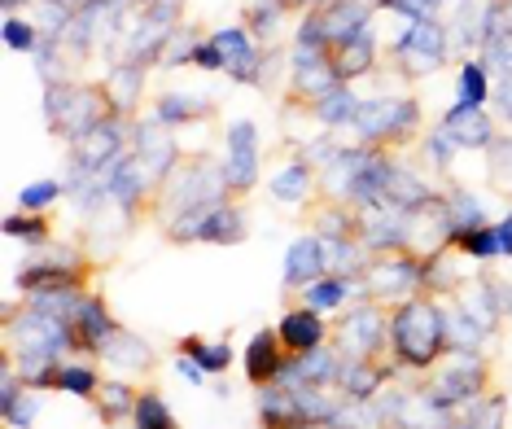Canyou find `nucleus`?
I'll return each mask as SVG.
<instances>
[{
	"label": "nucleus",
	"mask_w": 512,
	"mask_h": 429,
	"mask_svg": "<svg viewBox=\"0 0 512 429\" xmlns=\"http://www.w3.org/2000/svg\"><path fill=\"white\" fill-rule=\"evenodd\" d=\"M447 351V298L416 294L390 307V359L407 377H425Z\"/></svg>",
	"instance_id": "f257e3e1"
},
{
	"label": "nucleus",
	"mask_w": 512,
	"mask_h": 429,
	"mask_svg": "<svg viewBox=\"0 0 512 429\" xmlns=\"http://www.w3.org/2000/svg\"><path fill=\"white\" fill-rule=\"evenodd\" d=\"M232 202L228 176H224V162H215L206 149H184V158L176 162V171L162 184L158 197V224L171 215L184 211H206V206H224Z\"/></svg>",
	"instance_id": "f03ea898"
},
{
	"label": "nucleus",
	"mask_w": 512,
	"mask_h": 429,
	"mask_svg": "<svg viewBox=\"0 0 512 429\" xmlns=\"http://www.w3.org/2000/svg\"><path fill=\"white\" fill-rule=\"evenodd\" d=\"M97 276H101L97 259H88L79 246L49 241V246H40V254L27 263V268L14 272V289L22 298H31V294H84V289H92Z\"/></svg>",
	"instance_id": "7ed1b4c3"
},
{
	"label": "nucleus",
	"mask_w": 512,
	"mask_h": 429,
	"mask_svg": "<svg viewBox=\"0 0 512 429\" xmlns=\"http://www.w3.org/2000/svg\"><path fill=\"white\" fill-rule=\"evenodd\" d=\"M421 127H425L421 97H372L359 106L355 119L359 141L390 149V154H407L412 145H421Z\"/></svg>",
	"instance_id": "20e7f679"
},
{
	"label": "nucleus",
	"mask_w": 512,
	"mask_h": 429,
	"mask_svg": "<svg viewBox=\"0 0 512 429\" xmlns=\"http://www.w3.org/2000/svg\"><path fill=\"white\" fill-rule=\"evenodd\" d=\"M416 386L429 390L438 403L447 408H464V403L482 399V394L495 390V364L482 351H447L429 368L425 377H416Z\"/></svg>",
	"instance_id": "39448f33"
},
{
	"label": "nucleus",
	"mask_w": 512,
	"mask_h": 429,
	"mask_svg": "<svg viewBox=\"0 0 512 429\" xmlns=\"http://www.w3.org/2000/svg\"><path fill=\"white\" fill-rule=\"evenodd\" d=\"M425 259L416 250H381L364 268V294L381 307H399L407 298L425 294Z\"/></svg>",
	"instance_id": "423d86ee"
},
{
	"label": "nucleus",
	"mask_w": 512,
	"mask_h": 429,
	"mask_svg": "<svg viewBox=\"0 0 512 429\" xmlns=\"http://www.w3.org/2000/svg\"><path fill=\"white\" fill-rule=\"evenodd\" d=\"M342 355L355 359H390V307L359 298V303L342 307L333 320V338Z\"/></svg>",
	"instance_id": "0eeeda50"
},
{
	"label": "nucleus",
	"mask_w": 512,
	"mask_h": 429,
	"mask_svg": "<svg viewBox=\"0 0 512 429\" xmlns=\"http://www.w3.org/2000/svg\"><path fill=\"white\" fill-rule=\"evenodd\" d=\"M342 88V75L333 66V53H294L289 49V75L281 88V110L285 114H311L316 101H324L329 92Z\"/></svg>",
	"instance_id": "6e6552de"
},
{
	"label": "nucleus",
	"mask_w": 512,
	"mask_h": 429,
	"mask_svg": "<svg viewBox=\"0 0 512 429\" xmlns=\"http://www.w3.org/2000/svg\"><path fill=\"white\" fill-rule=\"evenodd\" d=\"M224 176H228V189H232L237 202H246V197L259 189V180H263V154H259V127H254V119L228 123Z\"/></svg>",
	"instance_id": "1a4fd4ad"
},
{
	"label": "nucleus",
	"mask_w": 512,
	"mask_h": 429,
	"mask_svg": "<svg viewBox=\"0 0 512 429\" xmlns=\"http://www.w3.org/2000/svg\"><path fill=\"white\" fill-rule=\"evenodd\" d=\"M447 303L456 311H464V316L491 338V333H499V320L508 316V281H499L491 272L469 276L464 285H456V294H451Z\"/></svg>",
	"instance_id": "9d476101"
},
{
	"label": "nucleus",
	"mask_w": 512,
	"mask_h": 429,
	"mask_svg": "<svg viewBox=\"0 0 512 429\" xmlns=\"http://www.w3.org/2000/svg\"><path fill=\"white\" fill-rule=\"evenodd\" d=\"M66 149H71V167L88 171V176H106L123 154H132V123L127 119H106L101 127H92L84 141H75Z\"/></svg>",
	"instance_id": "9b49d317"
},
{
	"label": "nucleus",
	"mask_w": 512,
	"mask_h": 429,
	"mask_svg": "<svg viewBox=\"0 0 512 429\" xmlns=\"http://www.w3.org/2000/svg\"><path fill=\"white\" fill-rule=\"evenodd\" d=\"M302 224H307V233L320 237V241H359L364 237V206L316 193L307 206H302ZM359 246H364V241H359Z\"/></svg>",
	"instance_id": "f8f14e48"
},
{
	"label": "nucleus",
	"mask_w": 512,
	"mask_h": 429,
	"mask_svg": "<svg viewBox=\"0 0 512 429\" xmlns=\"http://www.w3.org/2000/svg\"><path fill=\"white\" fill-rule=\"evenodd\" d=\"M66 324H71V351L75 355H101V346H106L114 333L123 329V324L114 320L110 298L101 294V289H84L75 316L66 320Z\"/></svg>",
	"instance_id": "ddd939ff"
},
{
	"label": "nucleus",
	"mask_w": 512,
	"mask_h": 429,
	"mask_svg": "<svg viewBox=\"0 0 512 429\" xmlns=\"http://www.w3.org/2000/svg\"><path fill=\"white\" fill-rule=\"evenodd\" d=\"M132 154L145 162V171L158 180V189H162L167 176L176 171V162L184 158V149H180L176 132H171L167 123H158L154 114H141V119L132 123Z\"/></svg>",
	"instance_id": "4468645a"
},
{
	"label": "nucleus",
	"mask_w": 512,
	"mask_h": 429,
	"mask_svg": "<svg viewBox=\"0 0 512 429\" xmlns=\"http://www.w3.org/2000/svg\"><path fill=\"white\" fill-rule=\"evenodd\" d=\"M399 377H407L394 359H355L342 355V368H337V390L346 394L351 403H368L377 399L386 386H394Z\"/></svg>",
	"instance_id": "2eb2a0df"
},
{
	"label": "nucleus",
	"mask_w": 512,
	"mask_h": 429,
	"mask_svg": "<svg viewBox=\"0 0 512 429\" xmlns=\"http://www.w3.org/2000/svg\"><path fill=\"white\" fill-rule=\"evenodd\" d=\"M106 119H114V110H110V97H106V88H101V79H79L71 110H66L62 127H57V141H66V145L84 141L92 127H101Z\"/></svg>",
	"instance_id": "dca6fc26"
},
{
	"label": "nucleus",
	"mask_w": 512,
	"mask_h": 429,
	"mask_svg": "<svg viewBox=\"0 0 512 429\" xmlns=\"http://www.w3.org/2000/svg\"><path fill=\"white\" fill-rule=\"evenodd\" d=\"M289 355L285 351V342H281V333H276V324H267V329H259L250 338L246 346V355H241V368H246V381L254 390H263V386H276L281 381V373L289 368Z\"/></svg>",
	"instance_id": "f3484780"
},
{
	"label": "nucleus",
	"mask_w": 512,
	"mask_h": 429,
	"mask_svg": "<svg viewBox=\"0 0 512 429\" xmlns=\"http://www.w3.org/2000/svg\"><path fill=\"white\" fill-rule=\"evenodd\" d=\"M438 127L451 136V145H456V149H482V154H486V149L499 141L495 119L486 114V106H464V101H456V106L442 110Z\"/></svg>",
	"instance_id": "a211bd4d"
},
{
	"label": "nucleus",
	"mask_w": 512,
	"mask_h": 429,
	"mask_svg": "<svg viewBox=\"0 0 512 429\" xmlns=\"http://www.w3.org/2000/svg\"><path fill=\"white\" fill-rule=\"evenodd\" d=\"M145 84H149V66H132V62H114L110 71L101 75V88H106V97H110L114 119H127V123L141 119Z\"/></svg>",
	"instance_id": "6ab92c4d"
},
{
	"label": "nucleus",
	"mask_w": 512,
	"mask_h": 429,
	"mask_svg": "<svg viewBox=\"0 0 512 429\" xmlns=\"http://www.w3.org/2000/svg\"><path fill=\"white\" fill-rule=\"evenodd\" d=\"M276 333H281L289 355H307L333 338V320H324V311H316V307L294 303L281 320H276Z\"/></svg>",
	"instance_id": "aec40b11"
},
{
	"label": "nucleus",
	"mask_w": 512,
	"mask_h": 429,
	"mask_svg": "<svg viewBox=\"0 0 512 429\" xmlns=\"http://www.w3.org/2000/svg\"><path fill=\"white\" fill-rule=\"evenodd\" d=\"M219 44V53H224V75L232 84H250L259 79V66H263V44L250 36L246 27H224L211 36Z\"/></svg>",
	"instance_id": "412c9836"
},
{
	"label": "nucleus",
	"mask_w": 512,
	"mask_h": 429,
	"mask_svg": "<svg viewBox=\"0 0 512 429\" xmlns=\"http://www.w3.org/2000/svg\"><path fill=\"white\" fill-rule=\"evenodd\" d=\"M364 250L381 254V250H407V211L394 202H368L364 206Z\"/></svg>",
	"instance_id": "4be33fe9"
},
{
	"label": "nucleus",
	"mask_w": 512,
	"mask_h": 429,
	"mask_svg": "<svg viewBox=\"0 0 512 429\" xmlns=\"http://www.w3.org/2000/svg\"><path fill=\"white\" fill-rule=\"evenodd\" d=\"M149 114L176 132V127H193V123H215L219 119V101L193 97V92H158V97L149 101Z\"/></svg>",
	"instance_id": "5701e85b"
},
{
	"label": "nucleus",
	"mask_w": 512,
	"mask_h": 429,
	"mask_svg": "<svg viewBox=\"0 0 512 429\" xmlns=\"http://www.w3.org/2000/svg\"><path fill=\"white\" fill-rule=\"evenodd\" d=\"M101 364L119 368V373H132V377H154L158 373V355L145 338H136L132 329H119L114 338L101 346Z\"/></svg>",
	"instance_id": "b1692460"
},
{
	"label": "nucleus",
	"mask_w": 512,
	"mask_h": 429,
	"mask_svg": "<svg viewBox=\"0 0 512 429\" xmlns=\"http://www.w3.org/2000/svg\"><path fill=\"white\" fill-rule=\"evenodd\" d=\"M320 276H329V259H324V241L302 233L294 246L285 254V289L289 294H298V289L316 285Z\"/></svg>",
	"instance_id": "393cba45"
},
{
	"label": "nucleus",
	"mask_w": 512,
	"mask_h": 429,
	"mask_svg": "<svg viewBox=\"0 0 512 429\" xmlns=\"http://www.w3.org/2000/svg\"><path fill=\"white\" fill-rule=\"evenodd\" d=\"M136 399H141V386L119 381V377H101L97 394H92V412H97V421L106 429H127L136 412Z\"/></svg>",
	"instance_id": "a878e982"
},
{
	"label": "nucleus",
	"mask_w": 512,
	"mask_h": 429,
	"mask_svg": "<svg viewBox=\"0 0 512 429\" xmlns=\"http://www.w3.org/2000/svg\"><path fill=\"white\" fill-rule=\"evenodd\" d=\"M298 303L302 307H316V311H342V307H351V303H359V298H368L364 294V276H320L316 285H307V289H298Z\"/></svg>",
	"instance_id": "bb28decb"
},
{
	"label": "nucleus",
	"mask_w": 512,
	"mask_h": 429,
	"mask_svg": "<svg viewBox=\"0 0 512 429\" xmlns=\"http://www.w3.org/2000/svg\"><path fill=\"white\" fill-rule=\"evenodd\" d=\"M329 53H333V66H337V75H342V84L368 79L372 71H377V62H381V49H377L372 27L359 31V36H351V40H342V44H329Z\"/></svg>",
	"instance_id": "cd10ccee"
},
{
	"label": "nucleus",
	"mask_w": 512,
	"mask_h": 429,
	"mask_svg": "<svg viewBox=\"0 0 512 429\" xmlns=\"http://www.w3.org/2000/svg\"><path fill=\"white\" fill-rule=\"evenodd\" d=\"M316 9H320L324 40L329 44H342L359 36V31H368L372 14H377V5H368V0H333V5H316Z\"/></svg>",
	"instance_id": "c85d7f7f"
},
{
	"label": "nucleus",
	"mask_w": 512,
	"mask_h": 429,
	"mask_svg": "<svg viewBox=\"0 0 512 429\" xmlns=\"http://www.w3.org/2000/svg\"><path fill=\"white\" fill-rule=\"evenodd\" d=\"M272 197L276 202H289V206H307L311 197H316V167H311L307 158L302 154H294V149H289V162L281 171H276L272 180Z\"/></svg>",
	"instance_id": "c756f323"
},
{
	"label": "nucleus",
	"mask_w": 512,
	"mask_h": 429,
	"mask_svg": "<svg viewBox=\"0 0 512 429\" xmlns=\"http://www.w3.org/2000/svg\"><path fill=\"white\" fill-rule=\"evenodd\" d=\"M289 394H294V403H298L302 421H307L311 429L333 425L337 416H342V408H346V394L337 390V386H294Z\"/></svg>",
	"instance_id": "7c9ffc66"
},
{
	"label": "nucleus",
	"mask_w": 512,
	"mask_h": 429,
	"mask_svg": "<svg viewBox=\"0 0 512 429\" xmlns=\"http://www.w3.org/2000/svg\"><path fill=\"white\" fill-rule=\"evenodd\" d=\"M250 233V219H246V202H224V206H215L211 219H206V228H202V246H241Z\"/></svg>",
	"instance_id": "2f4dec72"
},
{
	"label": "nucleus",
	"mask_w": 512,
	"mask_h": 429,
	"mask_svg": "<svg viewBox=\"0 0 512 429\" xmlns=\"http://www.w3.org/2000/svg\"><path fill=\"white\" fill-rule=\"evenodd\" d=\"M438 189L429 184L416 167H407V162L399 158L394 162V171H390V180H386V202L394 206H403V211H416V206H425V202H434Z\"/></svg>",
	"instance_id": "473e14b6"
},
{
	"label": "nucleus",
	"mask_w": 512,
	"mask_h": 429,
	"mask_svg": "<svg viewBox=\"0 0 512 429\" xmlns=\"http://www.w3.org/2000/svg\"><path fill=\"white\" fill-rule=\"evenodd\" d=\"M259 429H311L302 421L294 394L285 386H263L259 390Z\"/></svg>",
	"instance_id": "72a5a7b5"
},
{
	"label": "nucleus",
	"mask_w": 512,
	"mask_h": 429,
	"mask_svg": "<svg viewBox=\"0 0 512 429\" xmlns=\"http://www.w3.org/2000/svg\"><path fill=\"white\" fill-rule=\"evenodd\" d=\"M451 429H508V394L495 386L491 394H482V399L464 403Z\"/></svg>",
	"instance_id": "f704fd0d"
},
{
	"label": "nucleus",
	"mask_w": 512,
	"mask_h": 429,
	"mask_svg": "<svg viewBox=\"0 0 512 429\" xmlns=\"http://www.w3.org/2000/svg\"><path fill=\"white\" fill-rule=\"evenodd\" d=\"M176 355H189L206 377H224L228 368H232V346H228V338L224 342H206V338H197V333H184V338L176 342Z\"/></svg>",
	"instance_id": "c9c22d12"
},
{
	"label": "nucleus",
	"mask_w": 512,
	"mask_h": 429,
	"mask_svg": "<svg viewBox=\"0 0 512 429\" xmlns=\"http://www.w3.org/2000/svg\"><path fill=\"white\" fill-rule=\"evenodd\" d=\"M359 106H364V97H355L351 84H342L337 92H329L324 101L311 106V119H316L320 127H329V132H337V127H355Z\"/></svg>",
	"instance_id": "e433bc0d"
},
{
	"label": "nucleus",
	"mask_w": 512,
	"mask_h": 429,
	"mask_svg": "<svg viewBox=\"0 0 512 429\" xmlns=\"http://www.w3.org/2000/svg\"><path fill=\"white\" fill-rule=\"evenodd\" d=\"M285 14H289V9L281 5V0H246V9H241V27H246L250 36L263 44V49H272Z\"/></svg>",
	"instance_id": "4c0bfd02"
},
{
	"label": "nucleus",
	"mask_w": 512,
	"mask_h": 429,
	"mask_svg": "<svg viewBox=\"0 0 512 429\" xmlns=\"http://www.w3.org/2000/svg\"><path fill=\"white\" fill-rule=\"evenodd\" d=\"M5 237L18 241L27 250H40L53 241V219L49 211H18V215H5Z\"/></svg>",
	"instance_id": "58836bf2"
},
{
	"label": "nucleus",
	"mask_w": 512,
	"mask_h": 429,
	"mask_svg": "<svg viewBox=\"0 0 512 429\" xmlns=\"http://www.w3.org/2000/svg\"><path fill=\"white\" fill-rule=\"evenodd\" d=\"M447 250L456 254H469V259H499V233L495 224H469V228H451L447 237Z\"/></svg>",
	"instance_id": "ea45409f"
},
{
	"label": "nucleus",
	"mask_w": 512,
	"mask_h": 429,
	"mask_svg": "<svg viewBox=\"0 0 512 429\" xmlns=\"http://www.w3.org/2000/svg\"><path fill=\"white\" fill-rule=\"evenodd\" d=\"M132 429H180L176 425V412L167 408L158 386H141V399H136V412H132Z\"/></svg>",
	"instance_id": "a19ab883"
},
{
	"label": "nucleus",
	"mask_w": 512,
	"mask_h": 429,
	"mask_svg": "<svg viewBox=\"0 0 512 429\" xmlns=\"http://www.w3.org/2000/svg\"><path fill=\"white\" fill-rule=\"evenodd\" d=\"M206 40V31L197 27V22H184V27L171 31V40H167V49H162V62H158V71H176V66H193V53H197V44Z\"/></svg>",
	"instance_id": "79ce46f5"
},
{
	"label": "nucleus",
	"mask_w": 512,
	"mask_h": 429,
	"mask_svg": "<svg viewBox=\"0 0 512 429\" xmlns=\"http://www.w3.org/2000/svg\"><path fill=\"white\" fill-rule=\"evenodd\" d=\"M456 79H460V97H456V101H464V106H486V101H491L495 79L482 71V62H477V57L460 66V75H456Z\"/></svg>",
	"instance_id": "37998d69"
},
{
	"label": "nucleus",
	"mask_w": 512,
	"mask_h": 429,
	"mask_svg": "<svg viewBox=\"0 0 512 429\" xmlns=\"http://www.w3.org/2000/svg\"><path fill=\"white\" fill-rule=\"evenodd\" d=\"M447 346H451V351H482V346H486V333L477 329L464 311L451 307V303H447Z\"/></svg>",
	"instance_id": "c03bdc74"
},
{
	"label": "nucleus",
	"mask_w": 512,
	"mask_h": 429,
	"mask_svg": "<svg viewBox=\"0 0 512 429\" xmlns=\"http://www.w3.org/2000/svg\"><path fill=\"white\" fill-rule=\"evenodd\" d=\"M5 44L14 53H31V57H36L40 44H44L40 22H27V18H18V14H5Z\"/></svg>",
	"instance_id": "a18cd8bd"
},
{
	"label": "nucleus",
	"mask_w": 512,
	"mask_h": 429,
	"mask_svg": "<svg viewBox=\"0 0 512 429\" xmlns=\"http://www.w3.org/2000/svg\"><path fill=\"white\" fill-rule=\"evenodd\" d=\"M477 62L491 79H508L512 75V36H495L477 49Z\"/></svg>",
	"instance_id": "49530a36"
},
{
	"label": "nucleus",
	"mask_w": 512,
	"mask_h": 429,
	"mask_svg": "<svg viewBox=\"0 0 512 429\" xmlns=\"http://www.w3.org/2000/svg\"><path fill=\"white\" fill-rule=\"evenodd\" d=\"M97 386H101V373H97V368L66 359V368H62V394H75V399H88V403H92Z\"/></svg>",
	"instance_id": "de8ad7c7"
},
{
	"label": "nucleus",
	"mask_w": 512,
	"mask_h": 429,
	"mask_svg": "<svg viewBox=\"0 0 512 429\" xmlns=\"http://www.w3.org/2000/svg\"><path fill=\"white\" fill-rule=\"evenodd\" d=\"M75 84H79V79H66V84H44V123H49L53 136H57V127H62L66 110H71Z\"/></svg>",
	"instance_id": "09e8293b"
},
{
	"label": "nucleus",
	"mask_w": 512,
	"mask_h": 429,
	"mask_svg": "<svg viewBox=\"0 0 512 429\" xmlns=\"http://www.w3.org/2000/svg\"><path fill=\"white\" fill-rule=\"evenodd\" d=\"M40 394L44 390H22L14 403H5V408H0V421L5 425H14V429H31L36 425V416H40Z\"/></svg>",
	"instance_id": "8fccbe9b"
},
{
	"label": "nucleus",
	"mask_w": 512,
	"mask_h": 429,
	"mask_svg": "<svg viewBox=\"0 0 512 429\" xmlns=\"http://www.w3.org/2000/svg\"><path fill=\"white\" fill-rule=\"evenodd\" d=\"M66 193L62 180H36L18 193V211H53V202Z\"/></svg>",
	"instance_id": "3c124183"
},
{
	"label": "nucleus",
	"mask_w": 512,
	"mask_h": 429,
	"mask_svg": "<svg viewBox=\"0 0 512 429\" xmlns=\"http://www.w3.org/2000/svg\"><path fill=\"white\" fill-rule=\"evenodd\" d=\"M416 149H421V154H425L429 162H434V171H442V176L451 171V154H456V145H451V136L442 132V127H434V132H429Z\"/></svg>",
	"instance_id": "603ef678"
},
{
	"label": "nucleus",
	"mask_w": 512,
	"mask_h": 429,
	"mask_svg": "<svg viewBox=\"0 0 512 429\" xmlns=\"http://www.w3.org/2000/svg\"><path fill=\"white\" fill-rule=\"evenodd\" d=\"M193 66H197V71H206V75H224V53H219V44H215L211 36H206L202 44H197Z\"/></svg>",
	"instance_id": "864d4df0"
},
{
	"label": "nucleus",
	"mask_w": 512,
	"mask_h": 429,
	"mask_svg": "<svg viewBox=\"0 0 512 429\" xmlns=\"http://www.w3.org/2000/svg\"><path fill=\"white\" fill-rule=\"evenodd\" d=\"M491 106L512 123V75H508V79H495V88H491Z\"/></svg>",
	"instance_id": "5fc2aeb1"
},
{
	"label": "nucleus",
	"mask_w": 512,
	"mask_h": 429,
	"mask_svg": "<svg viewBox=\"0 0 512 429\" xmlns=\"http://www.w3.org/2000/svg\"><path fill=\"white\" fill-rule=\"evenodd\" d=\"M176 368H180V377H184V381H193V386H206V373L193 364L189 355H176Z\"/></svg>",
	"instance_id": "6e6d98bb"
},
{
	"label": "nucleus",
	"mask_w": 512,
	"mask_h": 429,
	"mask_svg": "<svg viewBox=\"0 0 512 429\" xmlns=\"http://www.w3.org/2000/svg\"><path fill=\"white\" fill-rule=\"evenodd\" d=\"M495 233H499V254H504V259H512V211L495 224Z\"/></svg>",
	"instance_id": "4d7b16f0"
},
{
	"label": "nucleus",
	"mask_w": 512,
	"mask_h": 429,
	"mask_svg": "<svg viewBox=\"0 0 512 429\" xmlns=\"http://www.w3.org/2000/svg\"><path fill=\"white\" fill-rule=\"evenodd\" d=\"M281 5L289 9V14H298V18H302V14H307V9H311V5H316V0H281Z\"/></svg>",
	"instance_id": "13d9d810"
},
{
	"label": "nucleus",
	"mask_w": 512,
	"mask_h": 429,
	"mask_svg": "<svg viewBox=\"0 0 512 429\" xmlns=\"http://www.w3.org/2000/svg\"><path fill=\"white\" fill-rule=\"evenodd\" d=\"M18 5H27V0H0V9H5V14H18Z\"/></svg>",
	"instance_id": "bf43d9fd"
},
{
	"label": "nucleus",
	"mask_w": 512,
	"mask_h": 429,
	"mask_svg": "<svg viewBox=\"0 0 512 429\" xmlns=\"http://www.w3.org/2000/svg\"><path fill=\"white\" fill-rule=\"evenodd\" d=\"M429 5H434V9H442V5H451V0H429Z\"/></svg>",
	"instance_id": "052dcab7"
},
{
	"label": "nucleus",
	"mask_w": 512,
	"mask_h": 429,
	"mask_svg": "<svg viewBox=\"0 0 512 429\" xmlns=\"http://www.w3.org/2000/svg\"><path fill=\"white\" fill-rule=\"evenodd\" d=\"M508 316H512V281H508Z\"/></svg>",
	"instance_id": "680f3d73"
},
{
	"label": "nucleus",
	"mask_w": 512,
	"mask_h": 429,
	"mask_svg": "<svg viewBox=\"0 0 512 429\" xmlns=\"http://www.w3.org/2000/svg\"><path fill=\"white\" fill-rule=\"evenodd\" d=\"M381 429H403V425H381Z\"/></svg>",
	"instance_id": "e2e57ef3"
},
{
	"label": "nucleus",
	"mask_w": 512,
	"mask_h": 429,
	"mask_svg": "<svg viewBox=\"0 0 512 429\" xmlns=\"http://www.w3.org/2000/svg\"><path fill=\"white\" fill-rule=\"evenodd\" d=\"M324 429H337V425H324Z\"/></svg>",
	"instance_id": "0e129e2a"
},
{
	"label": "nucleus",
	"mask_w": 512,
	"mask_h": 429,
	"mask_svg": "<svg viewBox=\"0 0 512 429\" xmlns=\"http://www.w3.org/2000/svg\"><path fill=\"white\" fill-rule=\"evenodd\" d=\"M127 429H132V425H127Z\"/></svg>",
	"instance_id": "69168bd1"
}]
</instances>
